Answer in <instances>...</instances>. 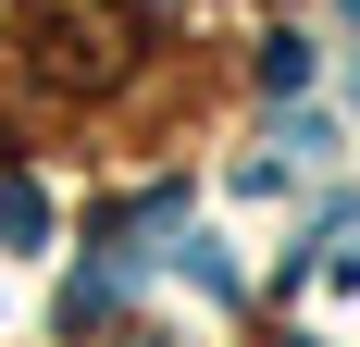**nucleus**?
Here are the masks:
<instances>
[{
	"mask_svg": "<svg viewBox=\"0 0 360 347\" xmlns=\"http://www.w3.org/2000/svg\"><path fill=\"white\" fill-rule=\"evenodd\" d=\"M0 236H13V248H37V236H50V199H37L25 174H0Z\"/></svg>",
	"mask_w": 360,
	"mask_h": 347,
	"instance_id": "nucleus-1",
	"label": "nucleus"
}]
</instances>
